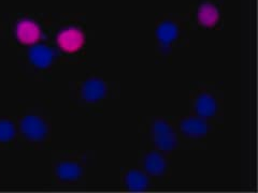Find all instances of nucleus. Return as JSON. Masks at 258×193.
<instances>
[{
    "instance_id": "1",
    "label": "nucleus",
    "mask_w": 258,
    "mask_h": 193,
    "mask_svg": "<svg viewBox=\"0 0 258 193\" xmlns=\"http://www.w3.org/2000/svg\"><path fill=\"white\" fill-rule=\"evenodd\" d=\"M187 23L180 16L164 15L155 24V41L161 55H170L186 36Z\"/></svg>"
},
{
    "instance_id": "2",
    "label": "nucleus",
    "mask_w": 258,
    "mask_h": 193,
    "mask_svg": "<svg viewBox=\"0 0 258 193\" xmlns=\"http://www.w3.org/2000/svg\"><path fill=\"white\" fill-rule=\"evenodd\" d=\"M192 20L201 29H216L222 25V7L216 0H198L192 8Z\"/></svg>"
},
{
    "instance_id": "3",
    "label": "nucleus",
    "mask_w": 258,
    "mask_h": 193,
    "mask_svg": "<svg viewBox=\"0 0 258 193\" xmlns=\"http://www.w3.org/2000/svg\"><path fill=\"white\" fill-rule=\"evenodd\" d=\"M149 135L152 144L160 152H170L179 145L177 134L171 124L165 119H155L150 126Z\"/></svg>"
},
{
    "instance_id": "4",
    "label": "nucleus",
    "mask_w": 258,
    "mask_h": 193,
    "mask_svg": "<svg viewBox=\"0 0 258 193\" xmlns=\"http://www.w3.org/2000/svg\"><path fill=\"white\" fill-rule=\"evenodd\" d=\"M86 41L84 31L76 25L62 27L56 35V44L67 54H75L82 50Z\"/></svg>"
},
{
    "instance_id": "5",
    "label": "nucleus",
    "mask_w": 258,
    "mask_h": 193,
    "mask_svg": "<svg viewBox=\"0 0 258 193\" xmlns=\"http://www.w3.org/2000/svg\"><path fill=\"white\" fill-rule=\"evenodd\" d=\"M42 28L31 18H23L15 23L14 37L23 45H35L42 38Z\"/></svg>"
},
{
    "instance_id": "6",
    "label": "nucleus",
    "mask_w": 258,
    "mask_h": 193,
    "mask_svg": "<svg viewBox=\"0 0 258 193\" xmlns=\"http://www.w3.org/2000/svg\"><path fill=\"white\" fill-rule=\"evenodd\" d=\"M21 132L31 142H42L47 135L48 127L45 120L37 115H26L21 120Z\"/></svg>"
},
{
    "instance_id": "7",
    "label": "nucleus",
    "mask_w": 258,
    "mask_h": 193,
    "mask_svg": "<svg viewBox=\"0 0 258 193\" xmlns=\"http://www.w3.org/2000/svg\"><path fill=\"white\" fill-rule=\"evenodd\" d=\"M192 107L196 116L209 120L216 116L217 112L220 110V103L214 93L203 90L196 94L192 102Z\"/></svg>"
},
{
    "instance_id": "8",
    "label": "nucleus",
    "mask_w": 258,
    "mask_h": 193,
    "mask_svg": "<svg viewBox=\"0 0 258 193\" xmlns=\"http://www.w3.org/2000/svg\"><path fill=\"white\" fill-rule=\"evenodd\" d=\"M210 125L207 119L198 116H187L183 117L180 120L179 130L181 134L188 139H203L206 138L210 132Z\"/></svg>"
},
{
    "instance_id": "9",
    "label": "nucleus",
    "mask_w": 258,
    "mask_h": 193,
    "mask_svg": "<svg viewBox=\"0 0 258 193\" xmlns=\"http://www.w3.org/2000/svg\"><path fill=\"white\" fill-rule=\"evenodd\" d=\"M81 98L87 103H98L106 98L108 93V86L102 79L98 77H91L86 79L81 86Z\"/></svg>"
},
{
    "instance_id": "10",
    "label": "nucleus",
    "mask_w": 258,
    "mask_h": 193,
    "mask_svg": "<svg viewBox=\"0 0 258 193\" xmlns=\"http://www.w3.org/2000/svg\"><path fill=\"white\" fill-rule=\"evenodd\" d=\"M143 167L145 173L149 176L159 178V177H163L166 174L168 163L163 152L153 150L145 154L143 158Z\"/></svg>"
},
{
    "instance_id": "11",
    "label": "nucleus",
    "mask_w": 258,
    "mask_h": 193,
    "mask_svg": "<svg viewBox=\"0 0 258 193\" xmlns=\"http://www.w3.org/2000/svg\"><path fill=\"white\" fill-rule=\"evenodd\" d=\"M28 58L32 66L38 69H46L53 63L55 52L51 47L37 43L30 48Z\"/></svg>"
},
{
    "instance_id": "12",
    "label": "nucleus",
    "mask_w": 258,
    "mask_h": 193,
    "mask_svg": "<svg viewBox=\"0 0 258 193\" xmlns=\"http://www.w3.org/2000/svg\"><path fill=\"white\" fill-rule=\"evenodd\" d=\"M83 168L75 161H64L55 168V175L61 181H76L81 178Z\"/></svg>"
},
{
    "instance_id": "13",
    "label": "nucleus",
    "mask_w": 258,
    "mask_h": 193,
    "mask_svg": "<svg viewBox=\"0 0 258 193\" xmlns=\"http://www.w3.org/2000/svg\"><path fill=\"white\" fill-rule=\"evenodd\" d=\"M124 184L131 191H144L150 186L149 175L139 170H131L124 176Z\"/></svg>"
},
{
    "instance_id": "14",
    "label": "nucleus",
    "mask_w": 258,
    "mask_h": 193,
    "mask_svg": "<svg viewBox=\"0 0 258 193\" xmlns=\"http://www.w3.org/2000/svg\"><path fill=\"white\" fill-rule=\"evenodd\" d=\"M16 129L11 120H0V142L7 143L13 140Z\"/></svg>"
}]
</instances>
